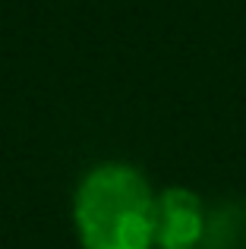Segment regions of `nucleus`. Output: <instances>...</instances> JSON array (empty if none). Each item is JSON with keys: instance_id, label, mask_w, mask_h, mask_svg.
Listing matches in <instances>:
<instances>
[{"instance_id": "nucleus-1", "label": "nucleus", "mask_w": 246, "mask_h": 249, "mask_svg": "<svg viewBox=\"0 0 246 249\" xmlns=\"http://www.w3.org/2000/svg\"><path fill=\"white\" fill-rule=\"evenodd\" d=\"M158 193L142 170L123 161L95 164L73 196L82 249H155Z\"/></svg>"}, {"instance_id": "nucleus-2", "label": "nucleus", "mask_w": 246, "mask_h": 249, "mask_svg": "<svg viewBox=\"0 0 246 249\" xmlns=\"http://www.w3.org/2000/svg\"><path fill=\"white\" fill-rule=\"evenodd\" d=\"M205 233V212L199 193L186 186H167L158 193L155 246L161 249H196Z\"/></svg>"}]
</instances>
